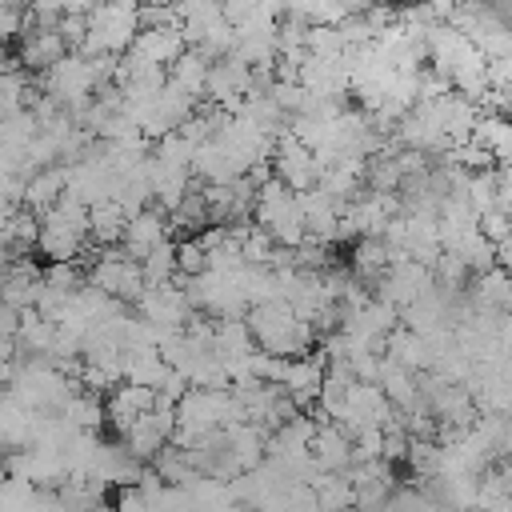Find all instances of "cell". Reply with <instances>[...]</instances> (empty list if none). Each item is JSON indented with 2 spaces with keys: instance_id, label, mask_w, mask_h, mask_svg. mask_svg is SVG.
I'll return each mask as SVG.
<instances>
[{
  "instance_id": "3957f363",
  "label": "cell",
  "mask_w": 512,
  "mask_h": 512,
  "mask_svg": "<svg viewBox=\"0 0 512 512\" xmlns=\"http://www.w3.org/2000/svg\"><path fill=\"white\" fill-rule=\"evenodd\" d=\"M124 224H128V216L112 200H100V204L88 208V240H96V244L116 248L120 236H124Z\"/></svg>"
},
{
  "instance_id": "277c9868",
  "label": "cell",
  "mask_w": 512,
  "mask_h": 512,
  "mask_svg": "<svg viewBox=\"0 0 512 512\" xmlns=\"http://www.w3.org/2000/svg\"><path fill=\"white\" fill-rule=\"evenodd\" d=\"M92 512H112V508H92Z\"/></svg>"
},
{
  "instance_id": "6da1fadb",
  "label": "cell",
  "mask_w": 512,
  "mask_h": 512,
  "mask_svg": "<svg viewBox=\"0 0 512 512\" xmlns=\"http://www.w3.org/2000/svg\"><path fill=\"white\" fill-rule=\"evenodd\" d=\"M156 408V392L152 388H144V384H116L112 392H108V404H104V416L112 420V428H116V436H124L144 412H152Z\"/></svg>"
},
{
  "instance_id": "7a4b0ae2",
  "label": "cell",
  "mask_w": 512,
  "mask_h": 512,
  "mask_svg": "<svg viewBox=\"0 0 512 512\" xmlns=\"http://www.w3.org/2000/svg\"><path fill=\"white\" fill-rule=\"evenodd\" d=\"M308 456L316 464V472H344L352 464V440L328 420V424H316L312 440H308Z\"/></svg>"
}]
</instances>
